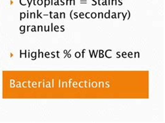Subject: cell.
<instances>
[{
	"label": "cell",
	"instance_id": "cell-1",
	"mask_svg": "<svg viewBox=\"0 0 165 123\" xmlns=\"http://www.w3.org/2000/svg\"><path fill=\"white\" fill-rule=\"evenodd\" d=\"M105 18H110V11H109V12L105 14Z\"/></svg>",
	"mask_w": 165,
	"mask_h": 123
},
{
	"label": "cell",
	"instance_id": "cell-2",
	"mask_svg": "<svg viewBox=\"0 0 165 123\" xmlns=\"http://www.w3.org/2000/svg\"><path fill=\"white\" fill-rule=\"evenodd\" d=\"M91 17L92 18H96V13H92L91 14Z\"/></svg>",
	"mask_w": 165,
	"mask_h": 123
},
{
	"label": "cell",
	"instance_id": "cell-3",
	"mask_svg": "<svg viewBox=\"0 0 165 123\" xmlns=\"http://www.w3.org/2000/svg\"><path fill=\"white\" fill-rule=\"evenodd\" d=\"M113 4H115L117 5V2H116V0H111V5Z\"/></svg>",
	"mask_w": 165,
	"mask_h": 123
},
{
	"label": "cell",
	"instance_id": "cell-4",
	"mask_svg": "<svg viewBox=\"0 0 165 123\" xmlns=\"http://www.w3.org/2000/svg\"><path fill=\"white\" fill-rule=\"evenodd\" d=\"M100 17H101L102 18H104V17H103V13H98V18H100Z\"/></svg>",
	"mask_w": 165,
	"mask_h": 123
},
{
	"label": "cell",
	"instance_id": "cell-5",
	"mask_svg": "<svg viewBox=\"0 0 165 123\" xmlns=\"http://www.w3.org/2000/svg\"><path fill=\"white\" fill-rule=\"evenodd\" d=\"M89 15H90V13H86L85 16H86V18H90V17L89 16Z\"/></svg>",
	"mask_w": 165,
	"mask_h": 123
},
{
	"label": "cell",
	"instance_id": "cell-6",
	"mask_svg": "<svg viewBox=\"0 0 165 123\" xmlns=\"http://www.w3.org/2000/svg\"><path fill=\"white\" fill-rule=\"evenodd\" d=\"M102 5H107V1H106V0H102Z\"/></svg>",
	"mask_w": 165,
	"mask_h": 123
},
{
	"label": "cell",
	"instance_id": "cell-7",
	"mask_svg": "<svg viewBox=\"0 0 165 123\" xmlns=\"http://www.w3.org/2000/svg\"><path fill=\"white\" fill-rule=\"evenodd\" d=\"M111 18H116V13H113V15L111 16Z\"/></svg>",
	"mask_w": 165,
	"mask_h": 123
},
{
	"label": "cell",
	"instance_id": "cell-8",
	"mask_svg": "<svg viewBox=\"0 0 165 123\" xmlns=\"http://www.w3.org/2000/svg\"><path fill=\"white\" fill-rule=\"evenodd\" d=\"M80 16V18H84V13H81Z\"/></svg>",
	"mask_w": 165,
	"mask_h": 123
},
{
	"label": "cell",
	"instance_id": "cell-9",
	"mask_svg": "<svg viewBox=\"0 0 165 123\" xmlns=\"http://www.w3.org/2000/svg\"><path fill=\"white\" fill-rule=\"evenodd\" d=\"M98 4L100 6V0H98Z\"/></svg>",
	"mask_w": 165,
	"mask_h": 123
}]
</instances>
